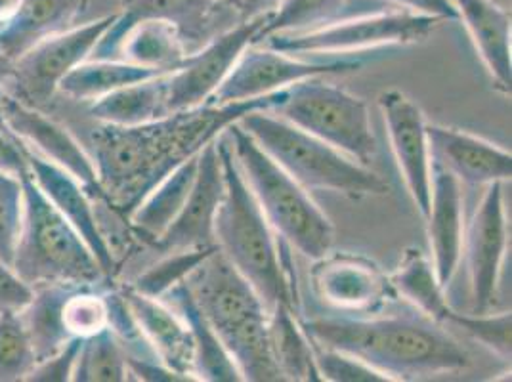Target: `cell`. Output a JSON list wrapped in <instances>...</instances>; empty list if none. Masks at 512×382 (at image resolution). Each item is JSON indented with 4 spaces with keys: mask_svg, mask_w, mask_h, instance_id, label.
Listing matches in <instances>:
<instances>
[{
    "mask_svg": "<svg viewBox=\"0 0 512 382\" xmlns=\"http://www.w3.org/2000/svg\"><path fill=\"white\" fill-rule=\"evenodd\" d=\"M35 289L29 287L4 260H0V312H22Z\"/></svg>",
    "mask_w": 512,
    "mask_h": 382,
    "instance_id": "cell-42",
    "label": "cell"
},
{
    "mask_svg": "<svg viewBox=\"0 0 512 382\" xmlns=\"http://www.w3.org/2000/svg\"><path fill=\"white\" fill-rule=\"evenodd\" d=\"M216 144L224 172V197L214 218L216 245L235 270L253 285L268 310L283 302L300 314L297 277L293 276L291 260L279 253L276 232L239 169L228 136L220 134Z\"/></svg>",
    "mask_w": 512,
    "mask_h": 382,
    "instance_id": "cell-3",
    "label": "cell"
},
{
    "mask_svg": "<svg viewBox=\"0 0 512 382\" xmlns=\"http://www.w3.org/2000/svg\"><path fill=\"white\" fill-rule=\"evenodd\" d=\"M314 356L323 382H390L373 367L339 350L314 344Z\"/></svg>",
    "mask_w": 512,
    "mask_h": 382,
    "instance_id": "cell-40",
    "label": "cell"
},
{
    "mask_svg": "<svg viewBox=\"0 0 512 382\" xmlns=\"http://www.w3.org/2000/svg\"><path fill=\"white\" fill-rule=\"evenodd\" d=\"M318 346L354 356L390 382L461 371L470 363L463 346L434 321L415 318L300 319Z\"/></svg>",
    "mask_w": 512,
    "mask_h": 382,
    "instance_id": "cell-2",
    "label": "cell"
},
{
    "mask_svg": "<svg viewBox=\"0 0 512 382\" xmlns=\"http://www.w3.org/2000/svg\"><path fill=\"white\" fill-rule=\"evenodd\" d=\"M121 297L151 354L186 381H197L195 344L186 319L163 304L161 298L148 297L132 285L123 289Z\"/></svg>",
    "mask_w": 512,
    "mask_h": 382,
    "instance_id": "cell-20",
    "label": "cell"
},
{
    "mask_svg": "<svg viewBox=\"0 0 512 382\" xmlns=\"http://www.w3.org/2000/svg\"><path fill=\"white\" fill-rule=\"evenodd\" d=\"M167 75V73H165ZM165 75L142 83L123 86L92 102L90 113L100 123L134 127L167 117V81Z\"/></svg>",
    "mask_w": 512,
    "mask_h": 382,
    "instance_id": "cell-28",
    "label": "cell"
},
{
    "mask_svg": "<svg viewBox=\"0 0 512 382\" xmlns=\"http://www.w3.org/2000/svg\"><path fill=\"white\" fill-rule=\"evenodd\" d=\"M0 127L25 148L73 174L86 190L98 193L96 169L79 142L35 107L12 96H0Z\"/></svg>",
    "mask_w": 512,
    "mask_h": 382,
    "instance_id": "cell-17",
    "label": "cell"
},
{
    "mask_svg": "<svg viewBox=\"0 0 512 382\" xmlns=\"http://www.w3.org/2000/svg\"><path fill=\"white\" fill-rule=\"evenodd\" d=\"M430 161L451 172L461 184L488 186L512 176L511 151L465 130L427 123Z\"/></svg>",
    "mask_w": 512,
    "mask_h": 382,
    "instance_id": "cell-18",
    "label": "cell"
},
{
    "mask_svg": "<svg viewBox=\"0 0 512 382\" xmlns=\"http://www.w3.org/2000/svg\"><path fill=\"white\" fill-rule=\"evenodd\" d=\"M62 323L71 339H88L109 327V302L104 295L71 289L62 304Z\"/></svg>",
    "mask_w": 512,
    "mask_h": 382,
    "instance_id": "cell-37",
    "label": "cell"
},
{
    "mask_svg": "<svg viewBox=\"0 0 512 382\" xmlns=\"http://www.w3.org/2000/svg\"><path fill=\"white\" fill-rule=\"evenodd\" d=\"M0 170L18 178L29 174L20 142L12 138L8 132H4L2 127H0Z\"/></svg>",
    "mask_w": 512,
    "mask_h": 382,
    "instance_id": "cell-43",
    "label": "cell"
},
{
    "mask_svg": "<svg viewBox=\"0 0 512 382\" xmlns=\"http://www.w3.org/2000/svg\"><path fill=\"white\" fill-rule=\"evenodd\" d=\"M216 249L218 247L172 251L174 255L167 256L155 266H151L150 270H146L136 279V283H132V287L148 297L165 298L176 285L186 281V277Z\"/></svg>",
    "mask_w": 512,
    "mask_h": 382,
    "instance_id": "cell-36",
    "label": "cell"
},
{
    "mask_svg": "<svg viewBox=\"0 0 512 382\" xmlns=\"http://www.w3.org/2000/svg\"><path fill=\"white\" fill-rule=\"evenodd\" d=\"M281 0H226V4L241 18V22H249L256 18L270 16Z\"/></svg>",
    "mask_w": 512,
    "mask_h": 382,
    "instance_id": "cell-45",
    "label": "cell"
},
{
    "mask_svg": "<svg viewBox=\"0 0 512 382\" xmlns=\"http://www.w3.org/2000/svg\"><path fill=\"white\" fill-rule=\"evenodd\" d=\"M310 285L323 304L348 314H377L398 293L383 268L356 253H327L314 260Z\"/></svg>",
    "mask_w": 512,
    "mask_h": 382,
    "instance_id": "cell-12",
    "label": "cell"
},
{
    "mask_svg": "<svg viewBox=\"0 0 512 382\" xmlns=\"http://www.w3.org/2000/svg\"><path fill=\"white\" fill-rule=\"evenodd\" d=\"M216 140L199 151L192 190L171 226L153 243L155 249L171 253L218 247L214 239V218L224 197V172Z\"/></svg>",
    "mask_w": 512,
    "mask_h": 382,
    "instance_id": "cell-16",
    "label": "cell"
},
{
    "mask_svg": "<svg viewBox=\"0 0 512 382\" xmlns=\"http://www.w3.org/2000/svg\"><path fill=\"white\" fill-rule=\"evenodd\" d=\"M85 0H23L20 12L0 29V52L16 60L27 48L60 29L79 14Z\"/></svg>",
    "mask_w": 512,
    "mask_h": 382,
    "instance_id": "cell-24",
    "label": "cell"
},
{
    "mask_svg": "<svg viewBox=\"0 0 512 382\" xmlns=\"http://www.w3.org/2000/svg\"><path fill=\"white\" fill-rule=\"evenodd\" d=\"M71 381H128L127 350L111 327L83 339Z\"/></svg>",
    "mask_w": 512,
    "mask_h": 382,
    "instance_id": "cell-33",
    "label": "cell"
},
{
    "mask_svg": "<svg viewBox=\"0 0 512 382\" xmlns=\"http://www.w3.org/2000/svg\"><path fill=\"white\" fill-rule=\"evenodd\" d=\"M83 339H69L67 344L62 346L52 356L39 360L31 373L25 377V381L37 382H67L73 377V369L77 363V356L81 350Z\"/></svg>",
    "mask_w": 512,
    "mask_h": 382,
    "instance_id": "cell-41",
    "label": "cell"
},
{
    "mask_svg": "<svg viewBox=\"0 0 512 382\" xmlns=\"http://www.w3.org/2000/svg\"><path fill=\"white\" fill-rule=\"evenodd\" d=\"M509 245V226L503 203V182L486 186L463 239L469 264L472 312L486 314L497 302L499 276Z\"/></svg>",
    "mask_w": 512,
    "mask_h": 382,
    "instance_id": "cell-14",
    "label": "cell"
},
{
    "mask_svg": "<svg viewBox=\"0 0 512 382\" xmlns=\"http://www.w3.org/2000/svg\"><path fill=\"white\" fill-rule=\"evenodd\" d=\"M342 6L344 0H281L278 8L262 23L255 44L278 33H302L333 22Z\"/></svg>",
    "mask_w": 512,
    "mask_h": 382,
    "instance_id": "cell-34",
    "label": "cell"
},
{
    "mask_svg": "<svg viewBox=\"0 0 512 382\" xmlns=\"http://www.w3.org/2000/svg\"><path fill=\"white\" fill-rule=\"evenodd\" d=\"M169 71L146 67V65L130 64L123 60H92L77 65L64 81L58 86L67 96L75 100H98L113 90L123 86L142 83L153 77L165 75Z\"/></svg>",
    "mask_w": 512,
    "mask_h": 382,
    "instance_id": "cell-30",
    "label": "cell"
},
{
    "mask_svg": "<svg viewBox=\"0 0 512 382\" xmlns=\"http://www.w3.org/2000/svg\"><path fill=\"white\" fill-rule=\"evenodd\" d=\"M23 178L0 170V260L14 262L22 230Z\"/></svg>",
    "mask_w": 512,
    "mask_h": 382,
    "instance_id": "cell-39",
    "label": "cell"
},
{
    "mask_svg": "<svg viewBox=\"0 0 512 382\" xmlns=\"http://www.w3.org/2000/svg\"><path fill=\"white\" fill-rule=\"evenodd\" d=\"M37 356L20 312H0V382L25 381Z\"/></svg>",
    "mask_w": 512,
    "mask_h": 382,
    "instance_id": "cell-35",
    "label": "cell"
},
{
    "mask_svg": "<svg viewBox=\"0 0 512 382\" xmlns=\"http://www.w3.org/2000/svg\"><path fill=\"white\" fill-rule=\"evenodd\" d=\"M20 146H22L29 176L33 178V182L85 239L88 249L92 251V255L96 256L104 274L106 276L111 274V270L115 268V256L106 241V235L98 224L92 203L86 195L85 186L67 170L44 159L39 153L25 148L23 144Z\"/></svg>",
    "mask_w": 512,
    "mask_h": 382,
    "instance_id": "cell-19",
    "label": "cell"
},
{
    "mask_svg": "<svg viewBox=\"0 0 512 382\" xmlns=\"http://www.w3.org/2000/svg\"><path fill=\"white\" fill-rule=\"evenodd\" d=\"M300 314L279 302L270 310V348L283 381L323 382L314 344L300 325Z\"/></svg>",
    "mask_w": 512,
    "mask_h": 382,
    "instance_id": "cell-26",
    "label": "cell"
},
{
    "mask_svg": "<svg viewBox=\"0 0 512 382\" xmlns=\"http://www.w3.org/2000/svg\"><path fill=\"white\" fill-rule=\"evenodd\" d=\"M495 88L511 94V14L491 0H451Z\"/></svg>",
    "mask_w": 512,
    "mask_h": 382,
    "instance_id": "cell-23",
    "label": "cell"
},
{
    "mask_svg": "<svg viewBox=\"0 0 512 382\" xmlns=\"http://www.w3.org/2000/svg\"><path fill=\"white\" fill-rule=\"evenodd\" d=\"M165 297L171 298L176 304V312L186 319L192 331L193 344H195V379L213 382L243 381L234 361L216 337L213 327L209 325V321L195 304L186 283L182 281Z\"/></svg>",
    "mask_w": 512,
    "mask_h": 382,
    "instance_id": "cell-27",
    "label": "cell"
},
{
    "mask_svg": "<svg viewBox=\"0 0 512 382\" xmlns=\"http://www.w3.org/2000/svg\"><path fill=\"white\" fill-rule=\"evenodd\" d=\"M440 18L415 12H383L346 22H329L302 33H278L262 43L283 54H346L379 46L427 41ZM260 44V43H258Z\"/></svg>",
    "mask_w": 512,
    "mask_h": 382,
    "instance_id": "cell-9",
    "label": "cell"
},
{
    "mask_svg": "<svg viewBox=\"0 0 512 382\" xmlns=\"http://www.w3.org/2000/svg\"><path fill=\"white\" fill-rule=\"evenodd\" d=\"M22 4L23 0H0V29L16 18Z\"/></svg>",
    "mask_w": 512,
    "mask_h": 382,
    "instance_id": "cell-46",
    "label": "cell"
},
{
    "mask_svg": "<svg viewBox=\"0 0 512 382\" xmlns=\"http://www.w3.org/2000/svg\"><path fill=\"white\" fill-rule=\"evenodd\" d=\"M237 123L306 190L337 191L348 197L390 191L377 172L270 111H251Z\"/></svg>",
    "mask_w": 512,
    "mask_h": 382,
    "instance_id": "cell-7",
    "label": "cell"
},
{
    "mask_svg": "<svg viewBox=\"0 0 512 382\" xmlns=\"http://www.w3.org/2000/svg\"><path fill=\"white\" fill-rule=\"evenodd\" d=\"M243 172L272 230L299 253L318 260L331 253L335 228L299 182L256 144L239 123L224 130Z\"/></svg>",
    "mask_w": 512,
    "mask_h": 382,
    "instance_id": "cell-6",
    "label": "cell"
},
{
    "mask_svg": "<svg viewBox=\"0 0 512 382\" xmlns=\"http://www.w3.org/2000/svg\"><path fill=\"white\" fill-rule=\"evenodd\" d=\"M270 113L339 149L363 167H369L379 153L367 104L341 86L325 83L323 77L285 88L281 102Z\"/></svg>",
    "mask_w": 512,
    "mask_h": 382,
    "instance_id": "cell-8",
    "label": "cell"
},
{
    "mask_svg": "<svg viewBox=\"0 0 512 382\" xmlns=\"http://www.w3.org/2000/svg\"><path fill=\"white\" fill-rule=\"evenodd\" d=\"M425 220L432 266L438 283L448 289L463 256V193L461 182L434 163L430 170V203Z\"/></svg>",
    "mask_w": 512,
    "mask_h": 382,
    "instance_id": "cell-21",
    "label": "cell"
},
{
    "mask_svg": "<svg viewBox=\"0 0 512 382\" xmlns=\"http://www.w3.org/2000/svg\"><path fill=\"white\" fill-rule=\"evenodd\" d=\"M12 268L33 289H88L106 277L85 239L29 174L23 176L22 230Z\"/></svg>",
    "mask_w": 512,
    "mask_h": 382,
    "instance_id": "cell-5",
    "label": "cell"
},
{
    "mask_svg": "<svg viewBox=\"0 0 512 382\" xmlns=\"http://www.w3.org/2000/svg\"><path fill=\"white\" fill-rule=\"evenodd\" d=\"M398 297L409 300L430 321L446 327L451 306L444 295V287L438 283L432 260L421 249L409 247L400 260L398 270L390 276Z\"/></svg>",
    "mask_w": 512,
    "mask_h": 382,
    "instance_id": "cell-29",
    "label": "cell"
},
{
    "mask_svg": "<svg viewBox=\"0 0 512 382\" xmlns=\"http://www.w3.org/2000/svg\"><path fill=\"white\" fill-rule=\"evenodd\" d=\"M264 18L241 22L226 33L214 37L197 54H188L174 71L165 75L167 81V113L205 106L216 88L224 83L241 52L255 44Z\"/></svg>",
    "mask_w": 512,
    "mask_h": 382,
    "instance_id": "cell-11",
    "label": "cell"
},
{
    "mask_svg": "<svg viewBox=\"0 0 512 382\" xmlns=\"http://www.w3.org/2000/svg\"><path fill=\"white\" fill-rule=\"evenodd\" d=\"M115 16L117 14H111L81 27L48 35L27 48L20 58H16L14 69L23 96L35 104L50 100L65 75L88 60Z\"/></svg>",
    "mask_w": 512,
    "mask_h": 382,
    "instance_id": "cell-13",
    "label": "cell"
},
{
    "mask_svg": "<svg viewBox=\"0 0 512 382\" xmlns=\"http://www.w3.org/2000/svg\"><path fill=\"white\" fill-rule=\"evenodd\" d=\"M218 0H127L94 48L96 60H115L119 43L142 22L171 23L184 44L199 43L213 20Z\"/></svg>",
    "mask_w": 512,
    "mask_h": 382,
    "instance_id": "cell-22",
    "label": "cell"
},
{
    "mask_svg": "<svg viewBox=\"0 0 512 382\" xmlns=\"http://www.w3.org/2000/svg\"><path fill=\"white\" fill-rule=\"evenodd\" d=\"M184 283L241 379L283 382L270 348V310L220 249L207 256Z\"/></svg>",
    "mask_w": 512,
    "mask_h": 382,
    "instance_id": "cell-4",
    "label": "cell"
},
{
    "mask_svg": "<svg viewBox=\"0 0 512 382\" xmlns=\"http://www.w3.org/2000/svg\"><path fill=\"white\" fill-rule=\"evenodd\" d=\"M283 90L234 104L174 111L144 125L100 123L90 134L98 195L115 213L130 216L169 172L197 155L251 111H272Z\"/></svg>",
    "mask_w": 512,
    "mask_h": 382,
    "instance_id": "cell-1",
    "label": "cell"
},
{
    "mask_svg": "<svg viewBox=\"0 0 512 382\" xmlns=\"http://www.w3.org/2000/svg\"><path fill=\"white\" fill-rule=\"evenodd\" d=\"M379 109L383 113L384 127L398 170L417 211L425 218L430 203L432 170L425 113L402 90L383 92L379 96Z\"/></svg>",
    "mask_w": 512,
    "mask_h": 382,
    "instance_id": "cell-15",
    "label": "cell"
},
{
    "mask_svg": "<svg viewBox=\"0 0 512 382\" xmlns=\"http://www.w3.org/2000/svg\"><path fill=\"white\" fill-rule=\"evenodd\" d=\"M197 155L169 172L128 216L134 232L151 245L165 234L172 220L184 207V201L195 180Z\"/></svg>",
    "mask_w": 512,
    "mask_h": 382,
    "instance_id": "cell-25",
    "label": "cell"
},
{
    "mask_svg": "<svg viewBox=\"0 0 512 382\" xmlns=\"http://www.w3.org/2000/svg\"><path fill=\"white\" fill-rule=\"evenodd\" d=\"M511 312L493 316L486 314H457L451 310L446 327H457L470 339L478 340L503 360H511Z\"/></svg>",
    "mask_w": 512,
    "mask_h": 382,
    "instance_id": "cell-38",
    "label": "cell"
},
{
    "mask_svg": "<svg viewBox=\"0 0 512 382\" xmlns=\"http://www.w3.org/2000/svg\"><path fill=\"white\" fill-rule=\"evenodd\" d=\"M188 56L178 29L165 22L136 23L119 43L115 60L174 71Z\"/></svg>",
    "mask_w": 512,
    "mask_h": 382,
    "instance_id": "cell-31",
    "label": "cell"
},
{
    "mask_svg": "<svg viewBox=\"0 0 512 382\" xmlns=\"http://www.w3.org/2000/svg\"><path fill=\"white\" fill-rule=\"evenodd\" d=\"M362 65V60L350 56L329 58L321 62L295 60V56L291 54H283L268 46L258 48V44H251L241 52L224 83L216 88L209 104L224 106L253 100L289 88L304 79L352 73L358 71Z\"/></svg>",
    "mask_w": 512,
    "mask_h": 382,
    "instance_id": "cell-10",
    "label": "cell"
},
{
    "mask_svg": "<svg viewBox=\"0 0 512 382\" xmlns=\"http://www.w3.org/2000/svg\"><path fill=\"white\" fill-rule=\"evenodd\" d=\"M69 291L60 285L43 287L20 312L37 361L52 356L71 339L62 323V304Z\"/></svg>",
    "mask_w": 512,
    "mask_h": 382,
    "instance_id": "cell-32",
    "label": "cell"
},
{
    "mask_svg": "<svg viewBox=\"0 0 512 382\" xmlns=\"http://www.w3.org/2000/svg\"><path fill=\"white\" fill-rule=\"evenodd\" d=\"M386 2L404 6L406 10L415 14H427V16L440 18L442 22L459 20V14L451 0H386Z\"/></svg>",
    "mask_w": 512,
    "mask_h": 382,
    "instance_id": "cell-44",
    "label": "cell"
}]
</instances>
